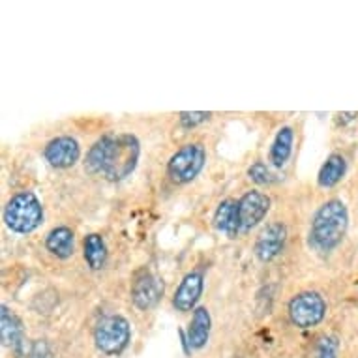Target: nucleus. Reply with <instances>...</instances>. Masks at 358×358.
Instances as JSON below:
<instances>
[{"label":"nucleus","mask_w":358,"mask_h":358,"mask_svg":"<svg viewBox=\"0 0 358 358\" xmlns=\"http://www.w3.org/2000/svg\"><path fill=\"white\" fill-rule=\"evenodd\" d=\"M141 145L136 136H103L88 150L85 169L90 175L106 176L111 182H120L137 167Z\"/></svg>","instance_id":"f257e3e1"},{"label":"nucleus","mask_w":358,"mask_h":358,"mask_svg":"<svg viewBox=\"0 0 358 358\" xmlns=\"http://www.w3.org/2000/svg\"><path fill=\"white\" fill-rule=\"evenodd\" d=\"M349 214L343 201H327L311 220L310 246L317 252H332L347 233Z\"/></svg>","instance_id":"f03ea898"},{"label":"nucleus","mask_w":358,"mask_h":358,"mask_svg":"<svg viewBox=\"0 0 358 358\" xmlns=\"http://www.w3.org/2000/svg\"><path fill=\"white\" fill-rule=\"evenodd\" d=\"M41 222H43V208L32 192H21L8 201L4 208V223L13 233L19 235L32 233L40 227Z\"/></svg>","instance_id":"7ed1b4c3"},{"label":"nucleus","mask_w":358,"mask_h":358,"mask_svg":"<svg viewBox=\"0 0 358 358\" xmlns=\"http://www.w3.org/2000/svg\"><path fill=\"white\" fill-rule=\"evenodd\" d=\"M206 152L201 143H188L171 156L167 175L175 184H188L205 167Z\"/></svg>","instance_id":"20e7f679"},{"label":"nucleus","mask_w":358,"mask_h":358,"mask_svg":"<svg viewBox=\"0 0 358 358\" xmlns=\"http://www.w3.org/2000/svg\"><path fill=\"white\" fill-rule=\"evenodd\" d=\"M131 338L129 323L122 315H107L98 323L94 330V341L98 351L115 357L128 347Z\"/></svg>","instance_id":"39448f33"},{"label":"nucleus","mask_w":358,"mask_h":358,"mask_svg":"<svg viewBox=\"0 0 358 358\" xmlns=\"http://www.w3.org/2000/svg\"><path fill=\"white\" fill-rule=\"evenodd\" d=\"M327 315V302L319 293L306 291L289 302V317L299 329L317 327Z\"/></svg>","instance_id":"423d86ee"},{"label":"nucleus","mask_w":358,"mask_h":358,"mask_svg":"<svg viewBox=\"0 0 358 358\" xmlns=\"http://www.w3.org/2000/svg\"><path fill=\"white\" fill-rule=\"evenodd\" d=\"M271 210V197L257 189H250L238 199V220H241V233H248Z\"/></svg>","instance_id":"0eeeda50"},{"label":"nucleus","mask_w":358,"mask_h":358,"mask_svg":"<svg viewBox=\"0 0 358 358\" xmlns=\"http://www.w3.org/2000/svg\"><path fill=\"white\" fill-rule=\"evenodd\" d=\"M162 296H164V282L150 272L139 274L131 285V302L143 311L154 308Z\"/></svg>","instance_id":"6e6552de"},{"label":"nucleus","mask_w":358,"mask_h":358,"mask_svg":"<svg viewBox=\"0 0 358 358\" xmlns=\"http://www.w3.org/2000/svg\"><path fill=\"white\" fill-rule=\"evenodd\" d=\"M285 238H287V229L283 223L274 222L266 225L259 233L257 242H255V255H257L259 261L271 263L272 259H276L285 246Z\"/></svg>","instance_id":"1a4fd4ad"},{"label":"nucleus","mask_w":358,"mask_h":358,"mask_svg":"<svg viewBox=\"0 0 358 358\" xmlns=\"http://www.w3.org/2000/svg\"><path fill=\"white\" fill-rule=\"evenodd\" d=\"M45 159L57 169H68L71 165H76L81 156L79 143L70 136L57 137L53 141L48 143L45 147Z\"/></svg>","instance_id":"9d476101"},{"label":"nucleus","mask_w":358,"mask_h":358,"mask_svg":"<svg viewBox=\"0 0 358 358\" xmlns=\"http://www.w3.org/2000/svg\"><path fill=\"white\" fill-rule=\"evenodd\" d=\"M201 293H203V274L197 271L189 272L175 291L173 306L178 311H192L197 300L201 299Z\"/></svg>","instance_id":"9b49d317"},{"label":"nucleus","mask_w":358,"mask_h":358,"mask_svg":"<svg viewBox=\"0 0 358 358\" xmlns=\"http://www.w3.org/2000/svg\"><path fill=\"white\" fill-rule=\"evenodd\" d=\"M0 332H2V341H4V345L10 347V349L17 352V355H23V323H21V319H19L8 306H2V313H0Z\"/></svg>","instance_id":"f8f14e48"},{"label":"nucleus","mask_w":358,"mask_h":358,"mask_svg":"<svg viewBox=\"0 0 358 358\" xmlns=\"http://www.w3.org/2000/svg\"><path fill=\"white\" fill-rule=\"evenodd\" d=\"M216 229L229 238H235L241 233V220H238V201H222L214 214Z\"/></svg>","instance_id":"ddd939ff"},{"label":"nucleus","mask_w":358,"mask_h":358,"mask_svg":"<svg viewBox=\"0 0 358 358\" xmlns=\"http://www.w3.org/2000/svg\"><path fill=\"white\" fill-rule=\"evenodd\" d=\"M210 313L206 308H197L188 329V343L192 349H203L210 336Z\"/></svg>","instance_id":"4468645a"},{"label":"nucleus","mask_w":358,"mask_h":358,"mask_svg":"<svg viewBox=\"0 0 358 358\" xmlns=\"http://www.w3.org/2000/svg\"><path fill=\"white\" fill-rule=\"evenodd\" d=\"M73 231L68 227H57L45 238V248L53 253L55 257L68 259L73 255Z\"/></svg>","instance_id":"2eb2a0df"},{"label":"nucleus","mask_w":358,"mask_h":358,"mask_svg":"<svg viewBox=\"0 0 358 358\" xmlns=\"http://www.w3.org/2000/svg\"><path fill=\"white\" fill-rule=\"evenodd\" d=\"M347 171V162L341 154H330L317 175V182L321 188H334L340 182Z\"/></svg>","instance_id":"dca6fc26"},{"label":"nucleus","mask_w":358,"mask_h":358,"mask_svg":"<svg viewBox=\"0 0 358 358\" xmlns=\"http://www.w3.org/2000/svg\"><path fill=\"white\" fill-rule=\"evenodd\" d=\"M294 143V131L291 126H285L278 131L276 139L271 147V162L274 167H283L287 164V159L291 158Z\"/></svg>","instance_id":"f3484780"},{"label":"nucleus","mask_w":358,"mask_h":358,"mask_svg":"<svg viewBox=\"0 0 358 358\" xmlns=\"http://www.w3.org/2000/svg\"><path fill=\"white\" fill-rule=\"evenodd\" d=\"M85 261L92 271H100L107 261L106 242L98 233H90L85 238Z\"/></svg>","instance_id":"a211bd4d"},{"label":"nucleus","mask_w":358,"mask_h":358,"mask_svg":"<svg viewBox=\"0 0 358 358\" xmlns=\"http://www.w3.org/2000/svg\"><path fill=\"white\" fill-rule=\"evenodd\" d=\"M248 175H250V178H252L253 182L261 184V186H264V184H272L276 180L274 175L271 173V169H268L263 162H255V164L248 169Z\"/></svg>","instance_id":"6ab92c4d"},{"label":"nucleus","mask_w":358,"mask_h":358,"mask_svg":"<svg viewBox=\"0 0 358 358\" xmlns=\"http://www.w3.org/2000/svg\"><path fill=\"white\" fill-rule=\"evenodd\" d=\"M315 358H338V340L334 336H324L319 340Z\"/></svg>","instance_id":"aec40b11"},{"label":"nucleus","mask_w":358,"mask_h":358,"mask_svg":"<svg viewBox=\"0 0 358 358\" xmlns=\"http://www.w3.org/2000/svg\"><path fill=\"white\" fill-rule=\"evenodd\" d=\"M208 118H210V113H205V111L180 113V124H182L184 128H195V126H199V124L206 122Z\"/></svg>","instance_id":"412c9836"},{"label":"nucleus","mask_w":358,"mask_h":358,"mask_svg":"<svg viewBox=\"0 0 358 358\" xmlns=\"http://www.w3.org/2000/svg\"><path fill=\"white\" fill-rule=\"evenodd\" d=\"M30 358H53V352L49 349L45 341H36L32 349H30Z\"/></svg>","instance_id":"4be33fe9"}]
</instances>
